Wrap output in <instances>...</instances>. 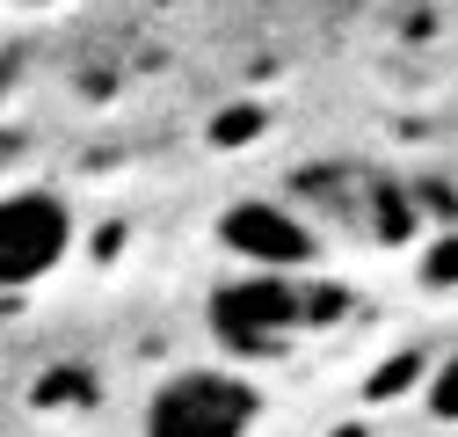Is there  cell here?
<instances>
[{"label": "cell", "instance_id": "6", "mask_svg": "<svg viewBox=\"0 0 458 437\" xmlns=\"http://www.w3.org/2000/svg\"><path fill=\"white\" fill-rule=\"evenodd\" d=\"M422 285H437V292H451V285H458V234L429 241V255H422Z\"/></svg>", "mask_w": 458, "mask_h": 437}, {"label": "cell", "instance_id": "2", "mask_svg": "<svg viewBox=\"0 0 458 437\" xmlns=\"http://www.w3.org/2000/svg\"><path fill=\"white\" fill-rule=\"evenodd\" d=\"M262 387L233 364H182L146 394V437H255Z\"/></svg>", "mask_w": 458, "mask_h": 437}, {"label": "cell", "instance_id": "7", "mask_svg": "<svg viewBox=\"0 0 458 437\" xmlns=\"http://www.w3.org/2000/svg\"><path fill=\"white\" fill-rule=\"evenodd\" d=\"M15 160H22V132H8V124H0V176H8Z\"/></svg>", "mask_w": 458, "mask_h": 437}, {"label": "cell", "instance_id": "5", "mask_svg": "<svg viewBox=\"0 0 458 437\" xmlns=\"http://www.w3.org/2000/svg\"><path fill=\"white\" fill-rule=\"evenodd\" d=\"M422 408H429L437 423H458V350H451V357L422 379Z\"/></svg>", "mask_w": 458, "mask_h": 437}, {"label": "cell", "instance_id": "1", "mask_svg": "<svg viewBox=\"0 0 458 437\" xmlns=\"http://www.w3.org/2000/svg\"><path fill=\"white\" fill-rule=\"evenodd\" d=\"M342 313H350V292L313 285L306 270H255V278L211 292V336L241 364H276V357H292L306 336L335 328Z\"/></svg>", "mask_w": 458, "mask_h": 437}, {"label": "cell", "instance_id": "3", "mask_svg": "<svg viewBox=\"0 0 458 437\" xmlns=\"http://www.w3.org/2000/svg\"><path fill=\"white\" fill-rule=\"evenodd\" d=\"M81 211L51 183H8L0 190V292H30L73 255Z\"/></svg>", "mask_w": 458, "mask_h": 437}, {"label": "cell", "instance_id": "4", "mask_svg": "<svg viewBox=\"0 0 458 437\" xmlns=\"http://www.w3.org/2000/svg\"><path fill=\"white\" fill-rule=\"evenodd\" d=\"M218 241L255 270H313L320 255V227H306V211L276 197H241L218 218Z\"/></svg>", "mask_w": 458, "mask_h": 437}]
</instances>
